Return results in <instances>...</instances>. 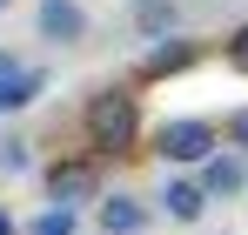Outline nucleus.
I'll use <instances>...</instances> for the list:
<instances>
[{
    "label": "nucleus",
    "instance_id": "14",
    "mask_svg": "<svg viewBox=\"0 0 248 235\" xmlns=\"http://www.w3.org/2000/svg\"><path fill=\"white\" fill-rule=\"evenodd\" d=\"M228 61L248 74V27H235V34H228Z\"/></svg>",
    "mask_w": 248,
    "mask_h": 235
},
{
    "label": "nucleus",
    "instance_id": "13",
    "mask_svg": "<svg viewBox=\"0 0 248 235\" xmlns=\"http://www.w3.org/2000/svg\"><path fill=\"white\" fill-rule=\"evenodd\" d=\"M27 235H74V208H61V201H54V208H47Z\"/></svg>",
    "mask_w": 248,
    "mask_h": 235
},
{
    "label": "nucleus",
    "instance_id": "1",
    "mask_svg": "<svg viewBox=\"0 0 248 235\" xmlns=\"http://www.w3.org/2000/svg\"><path fill=\"white\" fill-rule=\"evenodd\" d=\"M81 134H87V148L101 161H121L134 155V141H141V101L127 94V87H94L87 94V108H81Z\"/></svg>",
    "mask_w": 248,
    "mask_h": 235
},
{
    "label": "nucleus",
    "instance_id": "15",
    "mask_svg": "<svg viewBox=\"0 0 248 235\" xmlns=\"http://www.w3.org/2000/svg\"><path fill=\"white\" fill-rule=\"evenodd\" d=\"M14 67H20V54H7V47H0V81L14 74Z\"/></svg>",
    "mask_w": 248,
    "mask_h": 235
},
{
    "label": "nucleus",
    "instance_id": "5",
    "mask_svg": "<svg viewBox=\"0 0 248 235\" xmlns=\"http://www.w3.org/2000/svg\"><path fill=\"white\" fill-rule=\"evenodd\" d=\"M101 195V161H54L47 168V201L61 208H81V201Z\"/></svg>",
    "mask_w": 248,
    "mask_h": 235
},
{
    "label": "nucleus",
    "instance_id": "6",
    "mask_svg": "<svg viewBox=\"0 0 248 235\" xmlns=\"http://www.w3.org/2000/svg\"><path fill=\"white\" fill-rule=\"evenodd\" d=\"M94 222H101V235H141L155 222V208H148V195L114 188V195H94Z\"/></svg>",
    "mask_w": 248,
    "mask_h": 235
},
{
    "label": "nucleus",
    "instance_id": "7",
    "mask_svg": "<svg viewBox=\"0 0 248 235\" xmlns=\"http://www.w3.org/2000/svg\"><path fill=\"white\" fill-rule=\"evenodd\" d=\"M155 215L181 222V229H195V222L208 215V195H202V182H195V175H168L161 188H155Z\"/></svg>",
    "mask_w": 248,
    "mask_h": 235
},
{
    "label": "nucleus",
    "instance_id": "3",
    "mask_svg": "<svg viewBox=\"0 0 248 235\" xmlns=\"http://www.w3.org/2000/svg\"><path fill=\"white\" fill-rule=\"evenodd\" d=\"M87 7L81 0H34V34L47 47H87Z\"/></svg>",
    "mask_w": 248,
    "mask_h": 235
},
{
    "label": "nucleus",
    "instance_id": "17",
    "mask_svg": "<svg viewBox=\"0 0 248 235\" xmlns=\"http://www.w3.org/2000/svg\"><path fill=\"white\" fill-rule=\"evenodd\" d=\"M188 7H215V0H188Z\"/></svg>",
    "mask_w": 248,
    "mask_h": 235
},
{
    "label": "nucleus",
    "instance_id": "2",
    "mask_svg": "<svg viewBox=\"0 0 248 235\" xmlns=\"http://www.w3.org/2000/svg\"><path fill=\"white\" fill-rule=\"evenodd\" d=\"M215 141H221V134H215L208 115H168L161 128H155V155H161L168 168H195Z\"/></svg>",
    "mask_w": 248,
    "mask_h": 235
},
{
    "label": "nucleus",
    "instance_id": "8",
    "mask_svg": "<svg viewBox=\"0 0 248 235\" xmlns=\"http://www.w3.org/2000/svg\"><path fill=\"white\" fill-rule=\"evenodd\" d=\"M202 61V40H181V34H161L148 40V54H141V74L161 81V74H181V67H195Z\"/></svg>",
    "mask_w": 248,
    "mask_h": 235
},
{
    "label": "nucleus",
    "instance_id": "9",
    "mask_svg": "<svg viewBox=\"0 0 248 235\" xmlns=\"http://www.w3.org/2000/svg\"><path fill=\"white\" fill-rule=\"evenodd\" d=\"M41 94H47V67H27V61H20L14 74L0 81V115H27Z\"/></svg>",
    "mask_w": 248,
    "mask_h": 235
},
{
    "label": "nucleus",
    "instance_id": "10",
    "mask_svg": "<svg viewBox=\"0 0 248 235\" xmlns=\"http://www.w3.org/2000/svg\"><path fill=\"white\" fill-rule=\"evenodd\" d=\"M181 27V0H134V34L141 40H161Z\"/></svg>",
    "mask_w": 248,
    "mask_h": 235
},
{
    "label": "nucleus",
    "instance_id": "12",
    "mask_svg": "<svg viewBox=\"0 0 248 235\" xmlns=\"http://www.w3.org/2000/svg\"><path fill=\"white\" fill-rule=\"evenodd\" d=\"M215 134H221V141H228V148H242V155H248V108H228V115H221V128H215Z\"/></svg>",
    "mask_w": 248,
    "mask_h": 235
},
{
    "label": "nucleus",
    "instance_id": "4",
    "mask_svg": "<svg viewBox=\"0 0 248 235\" xmlns=\"http://www.w3.org/2000/svg\"><path fill=\"white\" fill-rule=\"evenodd\" d=\"M242 175H248V155L228 148V141H215V148L195 161V182H202L208 201H235V195H242Z\"/></svg>",
    "mask_w": 248,
    "mask_h": 235
},
{
    "label": "nucleus",
    "instance_id": "11",
    "mask_svg": "<svg viewBox=\"0 0 248 235\" xmlns=\"http://www.w3.org/2000/svg\"><path fill=\"white\" fill-rule=\"evenodd\" d=\"M34 168V141L27 134H0V175H27Z\"/></svg>",
    "mask_w": 248,
    "mask_h": 235
},
{
    "label": "nucleus",
    "instance_id": "19",
    "mask_svg": "<svg viewBox=\"0 0 248 235\" xmlns=\"http://www.w3.org/2000/svg\"><path fill=\"white\" fill-rule=\"evenodd\" d=\"M242 195H248V175H242Z\"/></svg>",
    "mask_w": 248,
    "mask_h": 235
},
{
    "label": "nucleus",
    "instance_id": "16",
    "mask_svg": "<svg viewBox=\"0 0 248 235\" xmlns=\"http://www.w3.org/2000/svg\"><path fill=\"white\" fill-rule=\"evenodd\" d=\"M0 235H14V222H7V208H0Z\"/></svg>",
    "mask_w": 248,
    "mask_h": 235
},
{
    "label": "nucleus",
    "instance_id": "18",
    "mask_svg": "<svg viewBox=\"0 0 248 235\" xmlns=\"http://www.w3.org/2000/svg\"><path fill=\"white\" fill-rule=\"evenodd\" d=\"M7 7H14V0H0V14H7Z\"/></svg>",
    "mask_w": 248,
    "mask_h": 235
}]
</instances>
